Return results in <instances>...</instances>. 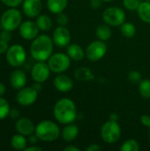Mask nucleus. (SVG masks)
<instances>
[{
    "label": "nucleus",
    "mask_w": 150,
    "mask_h": 151,
    "mask_svg": "<svg viewBox=\"0 0 150 151\" xmlns=\"http://www.w3.org/2000/svg\"><path fill=\"white\" fill-rule=\"evenodd\" d=\"M54 117L61 124H71L77 117V110L74 103L68 98H62L57 101L53 110Z\"/></svg>",
    "instance_id": "obj_1"
},
{
    "label": "nucleus",
    "mask_w": 150,
    "mask_h": 151,
    "mask_svg": "<svg viewBox=\"0 0 150 151\" xmlns=\"http://www.w3.org/2000/svg\"><path fill=\"white\" fill-rule=\"evenodd\" d=\"M53 50V42L49 35L36 36L31 44L30 53L37 61H45L50 58Z\"/></svg>",
    "instance_id": "obj_2"
},
{
    "label": "nucleus",
    "mask_w": 150,
    "mask_h": 151,
    "mask_svg": "<svg viewBox=\"0 0 150 151\" xmlns=\"http://www.w3.org/2000/svg\"><path fill=\"white\" fill-rule=\"evenodd\" d=\"M34 133L38 139L42 142H53L59 137L60 130L56 123L43 120L36 126Z\"/></svg>",
    "instance_id": "obj_3"
},
{
    "label": "nucleus",
    "mask_w": 150,
    "mask_h": 151,
    "mask_svg": "<svg viewBox=\"0 0 150 151\" xmlns=\"http://www.w3.org/2000/svg\"><path fill=\"white\" fill-rule=\"evenodd\" d=\"M21 12L16 8L11 7L2 14L0 21L3 29H6L11 32L19 27L21 24Z\"/></svg>",
    "instance_id": "obj_4"
},
{
    "label": "nucleus",
    "mask_w": 150,
    "mask_h": 151,
    "mask_svg": "<svg viewBox=\"0 0 150 151\" xmlns=\"http://www.w3.org/2000/svg\"><path fill=\"white\" fill-rule=\"evenodd\" d=\"M6 54V60L12 67H19L22 65L27 58L25 49L19 44H13L9 47Z\"/></svg>",
    "instance_id": "obj_5"
},
{
    "label": "nucleus",
    "mask_w": 150,
    "mask_h": 151,
    "mask_svg": "<svg viewBox=\"0 0 150 151\" xmlns=\"http://www.w3.org/2000/svg\"><path fill=\"white\" fill-rule=\"evenodd\" d=\"M121 135V128L116 120H110L104 123L101 130V136L107 143L116 142Z\"/></svg>",
    "instance_id": "obj_6"
},
{
    "label": "nucleus",
    "mask_w": 150,
    "mask_h": 151,
    "mask_svg": "<svg viewBox=\"0 0 150 151\" xmlns=\"http://www.w3.org/2000/svg\"><path fill=\"white\" fill-rule=\"evenodd\" d=\"M71 64V58L68 55L64 53H56L50 57L48 59V65L50 71L60 73L66 71Z\"/></svg>",
    "instance_id": "obj_7"
},
{
    "label": "nucleus",
    "mask_w": 150,
    "mask_h": 151,
    "mask_svg": "<svg viewBox=\"0 0 150 151\" xmlns=\"http://www.w3.org/2000/svg\"><path fill=\"white\" fill-rule=\"evenodd\" d=\"M103 18L106 24L113 27H118L125 22L126 14L121 8L112 6L103 12Z\"/></svg>",
    "instance_id": "obj_8"
},
{
    "label": "nucleus",
    "mask_w": 150,
    "mask_h": 151,
    "mask_svg": "<svg viewBox=\"0 0 150 151\" xmlns=\"http://www.w3.org/2000/svg\"><path fill=\"white\" fill-rule=\"evenodd\" d=\"M107 51V45L102 40L92 42L86 50L87 58L93 62L100 60Z\"/></svg>",
    "instance_id": "obj_9"
},
{
    "label": "nucleus",
    "mask_w": 150,
    "mask_h": 151,
    "mask_svg": "<svg viewBox=\"0 0 150 151\" xmlns=\"http://www.w3.org/2000/svg\"><path fill=\"white\" fill-rule=\"evenodd\" d=\"M38 91L34 87H24L19 89L16 95V101L22 106H29L36 101Z\"/></svg>",
    "instance_id": "obj_10"
},
{
    "label": "nucleus",
    "mask_w": 150,
    "mask_h": 151,
    "mask_svg": "<svg viewBox=\"0 0 150 151\" xmlns=\"http://www.w3.org/2000/svg\"><path fill=\"white\" fill-rule=\"evenodd\" d=\"M50 69L48 64L44 63V61H38L31 70V76L35 82L42 83L50 77Z\"/></svg>",
    "instance_id": "obj_11"
},
{
    "label": "nucleus",
    "mask_w": 150,
    "mask_h": 151,
    "mask_svg": "<svg viewBox=\"0 0 150 151\" xmlns=\"http://www.w3.org/2000/svg\"><path fill=\"white\" fill-rule=\"evenodd\" d=\"M53 42L59 48H65L70 44L71 34L67 28L59 26L53 32Z\"/></svg>",
    "instance_id": "obj_12"
},
{
    "label": "nucleus",
    "mask_w": 150,
    "mask_h": 151,
    "mask_svg": "<svg viewBox=\"0 0 150 151\" xmlns=\"http://www.w3.org/2000/svg\"><path fill=\"white\" fill-rule=\"evenodd\" d=\"M38 32L39 27L36 25V22L27 20L19 26V35L26 40H34L38 35Z\"/></svg>",
    "instance_id": "obj_13"
},
{
    "label": "nucleus",
    "mask_w": 150,
    "mask_h": 151,
    "mask_svg": "<svg viewBox=\"0 0 150 151\" xmlns=\"http://www.w3.org/2000/svg\"><path fill=\"white\" fill-rule=\"evenodd\" d=\"M42 7L41 0H24L23 2V12L28 18L38 17Z\"/></svg>",
    "instance_id": "obj_14"
},
{
    "label": "nucleus",
    "mask_w": 150,
    "mask_h": 151,
    "mask_svg": "<svg viewBox=\"0 0 150 151\" xmlns=\"http://www.w3.org/2000/svg\"><path fill=\"white\" fill-rule=\"evenodd\" d=\"M15 129L18 134L25 136H29L35 132V127L34 123L27 118H21L16 121Z\"/></svg>",
    "instance_id": "obj_15"
},
{
    "label": "nucleus",
    "mask_w": 150,
    "mask_h": 151,
    "mask_svg": "<svg viewBox=\"0 0 150 151\" xmlns=\"http://www.w3.org/2000/svg\"><path fill=\"white\" fill-rule=\"evenodd\" d=\"M10 82L14 89H20L25 87L27 83V75L24 71L17 69L12 72L10 77Z\"/></svg>",
    "instance_id": "obj_16"
},
{
    "label": "nucleus",
    "mask_w": 150,
    "mask_h": 151,
    "mask_svg": "<svg viewBox=\"0 0 150 151\" xmlns=\"http://www.w3.org/2000/svg\"><path fill=\"white\" fill-rule=\"evenodd\" d=\"M53 84L55 86V88L61 92H68L70 90H72V87H73V82L66 75L64 74H60L57 75L53 81Z\"/></svg>",
    "instance_id": "obj_17"
},
{
    "label": "nucleus",
    "mask_w": 150,
    "mask_h": 151,
    "mask_svg": "<svg viewBox=\"0 0 150 151\" xmlns=\"http://www.w3.org/2000/svg\"><path fill=\"white\" fill-rule=\"evenodd\" d=\"M67 55L71 59L74 61H80L83 59L85 56V51L80 45L76 43H72V44H69L67 48Z\"/></svg>",
    "instance_id": "obj_18"
},
{
    "label": "nucleus",
    "mask_w": 150,
    "mask_h": 151,
    "mask_svg": "<svg viewBox=\"0 0 150 151\" xmlns=\"http://www.w3.org/2000/svg\"><path fill=\"white\" fill-rule=\"evenodd\" d=\"M62 138L65 142H72L79 134V128L74 124H67V126L62 131Z\"/></svg>",
    "instance_id": "obj_19"
},
{
    "label": "nucleus",
    "mask_w": 150,
    "mask_h": 151,
    "mask_svg": "<svg viewBox=\"0 0 150 151\" xmlns=\"http://www.w3.org/2000/svg\"><path fill=\"white\" fill-rule=\"evenodd\" d=\"M67 5V0H47V6L50 12L58 14L63 12Z\"/></svg>",
    "instance_id": "obj_20"
},
{
    "label": "nucleus",
    "mask_w": 150,
    "mask_h": 151,
    "mask_svg": "<svg viewBox=\"0 0 150 151\" xmlns=\"http://www.w3.org/2000/svg\"><path fill=\"white\" fill-rule=\"evenodd\" d=\"M27 145V141L25 135L20 134H14L11 139V146L16 150H25Z\"/></svg>",
    "instance_id": "obj_21"
},
{
    "label": "nucleus",
    "mask_w": 150,
    "mask_h": 151,
    "mask_svg": "<svg viewBox=\"0 0 150 151\" xmlns=\"http://www.w3.org/2000/svg\"><path fill=\"white\" fill-rule=\"evenodd\" d=\"M138 14L141 20L144 22L150 23V2H143L141 3L140 6L138 7Z\"/></svg>",
    "instance_id": "obj_22"
},
{
    "label": "nucleus",
    "mask_w": 150,
    "mask_h": 151,
    "mask_svg": "<svg viewBox=\"0 0 150 151\" xmlns=\"http://www.w3.org/2000/svg\"><path fill=\"white\" fill-rule=\"evenodd\" d=\"M36 25L38 26L39 29L42 31H48L52 27V20L51 19L45 14L40 15L36 19Z\"/></svg>",
    "instance_id": "obj_23"
},
{
    "label": "nucleus",
    "mask_w": 150,
    "mask_h": 151,
    "mask_svg": "<svg viewBox=\"0 0 150 151\" xmlns=\"http://www.w3.org/2000/svg\"><path fill=\"white\" fill-rule=\"evenodd\" d=\"M75 78L80 81H89L94 79V75L88 68L81 67L76 70Z\"/></svg>",
    "instance_id": "obj_24"
},
{
    "label": "nucleus",
    "mask_w": 150,
    "mask_h": 151,
    "mask_svg": "<svg viewBox=\"0 0 150 151\" xmlns=\"http://www.w3.org/2000/svg\"><path fill=\"white\" fill-rule=\"evenodd\" d=\"M96 35L102 41H107L111 37V28L107 25H100L96 28Z\"/></svg>",
    "instance_id": "obj_25"
},
{
    "label": "nucleus",
    "mask_w": 150,
    "mask_h": 151,
    "mask_svg": "<svg viewBox=\"0 0 150 151\" xmlns=\"http://www.w3.org/2000/svg\"><path fill=\"white\" fill-rule=\"evenodd\" d=\"M120 31H121V34L124 36H126L127 38H131L135 35L136 28H135V26L133 23H131V22H124L121 25Z\"/></svg>",
    "instance_id": "obj_26"
},
{
    "label": "nucleus",
    "mask_w": 150,
    "mask_h": 151,
    "mask_svg": "<svg viewBox=\"0 0 150 151\" xmlns=\"http://www.w3.org/2000/svg\"><path fill=\"white\" fill-rule=\"evenodd\" d=\"M140 94L144 98H150V80L146 79L141 81L139 85Z\"/></svg>",
    "instance_id": "obj_27"
},
{
    "label": "nucleus",
    "mask_w": 150,
    "mask_h": 151,
    "mask_svg": "<svg viewBox=\"0 0 150 151\" xmlns=\"http://www.w3.org/2000/svg\"><path fill=\"white\" fill-rule=\"evenodd\" d=\"M11 108L7 100L0 96V120L4 119L6 117L9 116Z\"/></svg>",
    "instance_id": "obj_28"
},
{
    "label": "nucleus",
    "mask_w": 150,
    "mask_h": 151,
    "mask_svg": "<svg viewBox=\"0 0 150 151\" xmlns=\"http://www.w3.org/2000/svg\"><path fill=\"white\" fill-rule=\"evenodd\" d=\"M120 150L122 151H139L140 146L139 143L135 140H128L125 142L120 148Z\"/></svg>",
    "instance_id": "obj_29"
},
{
    "label": "nucleus",
    "mask_w": 150,
    "mask_h": 151,
    "mask_svg": "<svg viewBox=\"0 0 150 151\" xmlns=\"http://www.w3.org/2000/svg\"><path fill=\"white\" fill-rule=\"evenodd\" d=\"M123 3H124L125 7L130 11L137 10L141 4L140 0H123Z\"/></svg>",
    "instance_id": "obj_30"
},
{
    "label": "nucleus",
    "mask_w": 150,
    "mask_h": 151,
    "mask_svg": "<svg viewBox=\"0 0 150 151\" xmlns=\"http://www.w3.org/2000/svg\"><path fill=\"white\" fill-rule=\"evenodd\" d=\"M128 79L132 83H140L141 81V75L138 71H131L128 73Z\"/></svg>",
    "instance_id": "obj_31"
},
{
    "label": "nucleus",
    "mask_w": 150,
    "mask_h": 151,
    "mask_svg": "<svg viewBox=\"0 0 150 151\" xmlns=\"http://www.w3.org/2000/svg\"><path fill=\"white\" fill-rule=\"evenodd\" d=\"M57 22L59 26L65 27L68 23V17L64 13H58L57 17Z\"/></svg>",
    "instance_id": "obj_32"
},
{
    "label": "nucleus",
    "mask_w": 150,
    "mask_h": 151,
    "mask_svg": "<svg viewBox=\"0 0 150 151\" xmlns=\"http://www.w3.org/2000/svg\"><path fill=\"white\" fill-rule=\"evenodd\" d=\"M5 5L9 6V7H12L15 8L17 6H19L21 3L24 2V0H1Z\"/></svg>",
    "instance_id": "obj_33"
},
{
    "label": "nucleus",
    "mask_w": 150,
    "mask_h": 151,
    "mask_svg": "<svg viewBox=\"0 0 150 151\" xmlns=\"http://www.w3.org/2000/svg\"><path fill=\"white\" fill-rule=\"evenodd\" d=\"M11 31L9 30H6V29H4L1 33H0V39L6 42H9L11 41Z\"/></svg>",
    "instance_id": "obj_34"
},
{
    "label": "nucleus",
    "mask_w": 150,
    "mask_h": 151,
    "mask_svg": "<svg viewBox=\"0 0 150 151\" xmlns=\"http://www.w3.org/2000/svg\"><path fill=\"white\" fill-rule=\"evenodd\" d=\"M8 49H9L8 42H4V41L0 39V54L6 53Z\"/></svg>",
    "instance_id": "obj_35"
},
{
    "label": "nucleus",
    "mask_w": 150,
    "mask_h": 151,
    "mask_svg": "<svg viewBox=\"0 0 150 151\" xmlns=\"http://www.w3.org/2000/svg\"><path fill=\"white\" fill-rule=\"evenodd\" d=\"M19 114H20L19 111L17 108H13V109H11V110L10 111L9 116L11 117V119H18V118H19Z\"/></svg>",
    "instance_id": "obj_36"
},
{
    "label": "nucleus",
    "mask_w": 150,
    "mask_h": 151,
    "mask_svg": "<svg viewBox=\"0 0 150 151\" xmlns=\"http://www.w3.org/2000/svg\"><path fill=\"white\" fill-rule=\"evenodd\" d=\"M141 122L145 127H150V117L148 115H143L141 117Z\"/></svg>",
    "instance_id": "obj_37"
},
{
    "label": "nucleus",
    "mask_w": 150,
    "mask_h": 151,
    "mask_svg": "<svg viewBox=\"0 0 150 151\" xmlns=\"http://www.w3.org/2000/svg\"><path fill=\"white\" fill-rule=\"evenodd\" d=\"M90 5L94 9H98L101 6V0H91Z\"/></svg>",
    "instance_id": "obj_38"
},
{
    "label": "nucleus",
    "mask_w": 150,
    "mask_h": 151,
    "mask_svg": "<svg viewBox=\"0 0 150 151\" xmlns=\"http://www.w3.org/2000/svg\"><path fill=\"white\" fill-rule=\"evenodd\" d=\"M101 150V147L97 144H91L88 148H87V151H99Z\"/></svg>",
    "instance_id": "obj_39"
},
{
    "label": "nucleus",
    "mask_w": 150,
    "mask_h": 151,
    "mask_svg": "<svg viewBox=\"0 0 150 151\" xmlns=\"http://www.w3.org/2000/svg\"><path fill=\"white\" fill-rule=\"evenodd\" d=\"M25 151H42V148L40 147H35V146H32V147H28L26 148Z\"/></svg>",
    "instance_id": "obj_40"
},
{
    "label": "nucleus",
    "mask_w": 150,
    "mask_h": 151,
    "mask_svg": "<svg viewBox=\"0 0 150 151\" xmlns=\"http://www.w3.org/2000/svg\"><path fill=\"white\" fill-rule=\"evenodd\" d=\"M5 91H6V88H5L4 84L0 82V96H2L5 93Z\"/></svg>",
    "instance_id": "obj_41"
},
{
    "label": "nucleus",
    "mask_w": 150,
    "mask_h": 151,
    "mask_svg": "<svg viewBox=\"0 0 150 151\" xmlns=\"http://www.w3.org/2000/svg\"><path fill=\"white\" fill-rule=\"evenodd\" d=\"M37 140H38V137L36 135H32V134L29 135V142L30 143H36Z\"/></svg>",
    "instance_id": "obj_42"
},
{
    "label": "nucleus",
    "mask_w": 150,
    "mask_h": 151,
    "mask_svg": "<svg viewBox=\"0 0 150 151\" xmlns=\"http://www.w3.org/2000/svg\"><path fill=\"white\" fill-rule=\"evenodd\" d=\"M80 150L76 148V147H73V146H68L66 148L64 149V151H80Z\"/></svg>",
    "instance_id": "obj_43"
},
{
    "label": "nucleus",
    "mask_w": 150,
    "mask_h": 151,
    "mask_svg": "<svg viewBox=\"0 0 150 151\" xmlns=\"http://www.w3.org/2000/svg\"><path fill=\"white\" fill-rule=\"evenodd\" d=\"M34 88L37 91H39V90H41V89H42V85H41V83L36 82V83L34 85Z\"/></svg>",
    "instance_id": "obj_44"
},
{
    "label": "nucleus",
    "mask_w": 150,
    "mask_h": 151,
    "mask_svg": "<svg viewBox=\"0 0 150 151\" xmlns=\"http://www.w3.org/2000/svg\"><path fill=\"white\" fill-rule=\"evenodd\" d=\"M1 28H3V27H2V24H1V21H0V31H1Z\"/></svg>",
    "instance_id": "obj_45"
},
{
    "label": "nucleus",
    "mask_w": 150,
    "mask_h": 151,
    "mask_svg": "<svg viewBox=\"0 0 150 151\" xmlns=\"http://www.w3.org/2000/svg\"><path fill=\"white\" fill-rule=\"evenodd\" d=\"M103 1H105V2H110V1H112V0H103Z\"/></svg>",
    "instance_id": "obj_46"
},
{
    "label": "nucleus",
    "mask_w": 150,
    "mask_h": 151,
    "mask_svg": "<svg viewBox=\"0 0 150 151\" xmlns=\"http://www.w3.org/2000/svg\"><path fill=\"white\" fill-rule=\"evenodd\" d=\"M149 140H150V133H149Z\"/></svg>",
    "instance_id": "obj_47"
},
{
    "label": "nucleus",
    "mask_w": 150,
    "mask_h": 151,
    "mask_svg": "<svg viewBox=\"0 0 150 151\" xmlns=\"http://www.w3.org/2000/svg\"><path fill=\"white\" fill-rule=\"evenodd\" d=\"M147 1H149V2H150V0H147Z\"/></svg>",
    "instance_id": "obj_48"
}]
</instances>
